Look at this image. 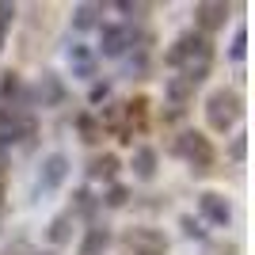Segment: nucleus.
I'll list each match as a JSON object with an SVG mask.
<instances>
[{"label": "nucleus", "mask_w": 255, "mask_h": 255, "mask_svg": "<svg viewBox=\"0 0 255 255\" xmlns=\"http://www.w3.org/2000/svg\"><path fill=\"white\" fill-rule=\"evenodd\" d=\"M107 244H111V233H107L103 225H92L88 236H84V244H80V255H99Z\"/></svg>", "instance_id": "obj_14"}, {"label": "nucleus", "mask_w": 255, "mask_h": 255, "mask_svg": "<svg viewBox=\"0 0 255 255\" xmlns=\"http://www.w3.org/2000/svg\"><path fill=\"white\" fill-rule=\"evenodd\" d=\"M69 65H73V76H96V53L80 42L69 50Z\"/></svg>", "instance_id": "obj_11"}, {"label": "nucleus", "mask_w": 255, "mask_h": 255, "mask_svg": "<svg viewBox=\"0 0 255 255\" xmlns=\"http://www.w3.org/2000/svg\"><path fill=\"white\" fill-rule=\"evenodd\" d=\"M126 252L129 255H168V240L156 229H129L126 233Z\"/></svg>", "instance_id": "obj_5"}, {"label": "nucleus", "mask_w": 255, "mask_h": 255, "mask_svg": "<svg viewBox=\"0 0 255 255\" xmlns=\"http://www.w3.org/2000/svg\"><path fill=\"white\" fill-rule=\"evenodd\" d=\"M133 175H137V179H152V175H156V149H137L133 152Z\"/></svg>", "instance_id": "obj_15"}, {"label": "nucleus", "mask_w": 255, "mask_h": 255, "mask_svg": "<svg viewBox=\"0 0 255 255\" xmlns=\"http://www.w3.org/2000/svg\"><path fill=\"white\" fill-rule=\"evenodd\" d=\"M183 233H187V236H202V229H198L194 217H183Z\"/></svg>", "instance_id": "obj_24"}, {"label": "nucleus", "mask_w": 255, "mask_h": 255, "mask_svg": "<svg viewBox=\"0 0 255 255\" xmlns=\"http://www.w3.org/2000/svg\"><path fill=\"white\" fill-rule=\"evenodd\" d=\"M107 92H111V88H107V84H96V88H92V103H99V99H107Z\"/></svg>", "instance_id": "obj_25"}, {"label": "nucleus", "mask_w": 255, "mask_h": 255, "mask_svg": "<svg viewBox=\"0 0 255 255\" xmlns=\"http://www.w3.org/2000/svg\"><path fill=\"white\" fill-rule=\"evenodd\" d=\"M76 126H80V141H88V145H96V141L103 137V126H99L92 115H80V118H76Z\"/></svg>", "instance_id": "obj_18"}, {"label": "nucleus", "mask_w": 255, "mask_h": 255, "mask_svg": "<svg viewBox=\"0 0 255 255\" xmlns=\"http://www.w3.org/2000/svg\"><path fill=\"white\" fill-rule=\"evenodd\" d=\"M27 137H34V118L0 103V149L11 145V141H27Z\"/></svg>", "instance_id": "obj_4"}, {"label": "nucleus", "mask_w": 255, "mask_h": 255, "mask_svg": "<svg viewBox=\"0 0 255 255\" xmlns=\"http://www.w3.org/2000/svg\"><path fill=\"white\" fill-rule=\"evenodd\" d=\"M168 65L183 69V80H191L194 88L202 84L206 76H210V65H213V46L206 34H183L175 38V46L168 50Z\"/></svg>", "instance_id": "obj_1"}, {"label": "nucleus", "mask_w": 255, "mask_h": 255, "mask_svg": "<svg viewBox=\"0 0 255 255\" xmlns=\"http://www.w3.org/2000/svg\"><path fill=\"white\" fill-rule=\"evenodd\" d=\"M229 156H233V160H244L248 156V137H236L233 149H229Z\"/></svg>", "instance_id": "obj_23"}, {"label": "nucleus", "mask_w": 255, "mask_h": 255, "mask_svg": "<svg viewBox=\"0 0 255 255\" xmlns=\"http://www.w3.org/2000/svg\"><path fill=\"white\" fill-rule=\"evenodd\" d=\"M107 206H111V210H122V206L129 202V191L126 187H111V191H107V198H103Z\"/></svg>", "instance_id": "obj_19"}, {"label": "nucleus", "mask_w": 255, "mask_h": 255, "mask_svg": "<svg viewBox=\"0 0 255 255\" xmlns=\"http://www.w3.org/2000/svg\"><path fill=\"white\" fill-rule=\"evenodd\" d=\"M225 15H229V4H221V0H202V4H194V23L202 27V34L225 27Z\"/></svg>", "instance_id": "obj_7"}, {"label": "nucleus", "mask_w": 255, "mask_h": 255, "mask_svg": "<svg viewBox=\"0 0 255 255\" xmlns=\"http://www.w3.org/2000/svg\"><path fill=\"white\" fill-rule=\"evenodd\" d=\"M115 175H118V156H115V152H103V156L88 160V179H96V183L107 179V183H111Z\"/></svg>", "instance_id": "obj_10"}, {"label": "nucleus", "mask_w": 255, "mask_h": 255, "mask_svg": "<svg viewBox=\"0 0 255 255\" xmlns=\"http://www.w3.org/2000/svg\"><path fill=\"white\" fill-rule=\"evenodd\" d=\"M126 42H129L126 27H103V53H107V57H122Z\"/></svg>", "instance_id": "obj_12"}, {"label": "nucleus", "mask_w": 255, "mask_h": 255, "mask_svg": "<svg viewBox=\"0 0 255 255\" xmlns=\"http://www.w3.org/2000/svg\"><path fill=\"white\" fill-rule=\"evenodd\" d=\"M73 198H76V213H92V210H96V202H92V194H88V191H76Z\"/></svg>", "instance_id": "obj_21"}, {"label": "nucleus", "mask_w": 255, "mask_h": 255, "mask_svg": "<svg viewBox=\"0 0 255 255\" xmlns=\"http://www.w3.org/2000/svg\"><path fill=\"white\" fill-rule=\"evenodd\" d=\"M73 240V213H61L50 221V244H69Z\"/></svg>", "instance_id": "obj_16"}, {"label": "nucleus", "mask_w": 255, "mask_h": 255, "mask_svg": "<svg viewBox=\"0 0 255 255\" xmlns=\"http://www.w3.org/2000/svg\"><path fill=\"white\" fill-rule=\"evenodd\" d=\"M11 19H15V4H0V46H4V34H8Z\"/></svg>", "instance_id": "obj_20"}, {"label": "nucleus", "mask_w": 255, "mask_h": 255, "mask_svg": "<svg viewBox=\"0 0 255 255\" xmlns=\"http://www.w3.org/2000/svg\"><path fill=\"white\" fill-rule=\"evenodd\" d=\"M198 210H202V217H206V221L221 225V229H225L229 221H233V210H229V202H225V198H221L217 191H206L202 198H198Z\"/></svg>", "instance_id": "obj_8"}, {"label": "nucleus", "mask_w": 255, "mask_h": 255, "mask_svg": "<svg viewBox=\"0 0 255 255\" xmlns=\"http://www.w3.org/2000/svg\"><path fill=\"white\" fill-rule=\"evenodd\" d=\"M99 11H103L99 4H80V8L73 11V27H76V31H88V27H96V23H99Z\"/></svg>", "instance_id": "obj_17"}, {"label": "nucleus", "mask_w": 255, "mask_h": 255, "mask_svg": "<svg viewBox=\"0 0 255 255\" xmlns=\"http://www.w3.org/2000/svg\"><path fill=\"white\" fill-rule=\"evenodd\" d=\"M38 103H42V107H61V103H65V84H61V76L42 73V80H38Z\"/></svg>", "instance_id": "obj_9"}, {"label": "nucleus", "mask_w": 255, "mask_h": 255, "mask_svg": "<svg viewBox=\"0 0 255 255\" xmlns=\"http://www.w3.org/2000/svg\"><path fill=\"white\" fill-rule=\"evenodd\" d=\"M175 156H183L198 175H202V171H210V164H213V145H210V137L198 133V129H187V133L175 137Z\"/></svg>", "instance_id": "obj_3"}, {"label": "nucleus", "mask_w": 255, "mask_h": 255, "mask_svg": "<svg viewBox=\"0 0 255 255\" xmlns=\"http://www.w3.org/2000/svg\"><path fill=\"white\" fill-rule=\"evenodd\" d=\"M191 96H194V84H191V80H183V76H171V80H168V99H171L175 111H183Z\"/></svg>", "instance_id": "obj_13"}, {"label": "nucleus", "mask_w": 255, "mask_h": 255, "mask_svg": "<svg viewBox=\"0 0 255 255\" xmlns=\"http://www.w3.org/2000/svg\"><path fill=\"white\" fill-rule=\"evenodd\" d=\"M244 46H248V34L236 31V38H233V61H244Z\"/></svg>", "instance_id": "obj_22"}, {"label": "nucleus", "mask_w": 255, "mask_h": 255, "mask_svg": "<svg viewBox=\"0 0 255 255\" xmlns=\"http://www.w3.org/2000/svg\"><path fill=\"white\" fill-rule=\"evenodd\" d=\"M240 115H244V99H240V92H233V88H217V92L206 99V122H210V129H217V133L233 129Z\"/></svg>", "instance_id": "obj_2"}, {"label": "nucleus", "mask_w": 255, "mask_h": 255, "mask_svg": "<svg viewBox=\"0 0 255 255\" xmlns=\"http://www.w3.org/2000/svg\"><path fill=\"white\" fill-rule=\"evenodd\" d=\"M65 175H69V156L65 152H53V156L42 160V175H38V191H57L65 183Z\"/></svg>", "instance_id": "obj_6"}]
</instances>
